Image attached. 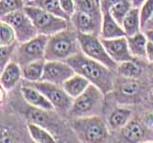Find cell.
<instances>
[{"label":"cell","mask_w":153,"mask_h":143,"mask_svg":"<svg viewBox=\"0 0 153 143\" xmlns=\"http://www.w3.org/2000/svg\"><path fill=\"white\" fill-rule=\"evenodd\" d=\"M142 27L149 22L153 16V0H146L140 7Z\"/></svg>","instance_id":"obj_31"},{"label":"cell","mask_w":153,"mask_h":143,"mask_svg":"<svg viewBox=\"0 0 153 143\" xmlns=\"http://www.w3.org/2000/svg\"><path fill=\"white\" fill-rule=\"evenodd\" d=\"M132 112L126 108H117L110 114L108 119L109 127L112 130H122L130 121Z\"/></svg>","instance_id":"obj_21"},{"label":"cell","mask_w":153,"mask_h":143,"mask_svg":"<svg viewBox=\"0 0 153 143\" xmlns=\"http://www.w3.org/2000/svg\"><path fill=\"white\" fill-rule=\"evenodd\" d=\"M21 94L26 102L32 107L38 108L44 111H52L55 109L53 104L48 100V98L43 94L40 91H38L33 86H24L21 88Z\"/></svg>","instance_id":"obj_13"},{"label":"cell","mask_w":153,"mask_h":143,"mask_svg":"<svg viewBox=\"0 0 153 143\" xmlns=\"http://www.w3.org/2000/svg\"><path fill=\"white\" fill-rule=\"evenodd\" d=\"M24 11L32 19L38 35L51 36L56 32L68 29L69 21L67 19L46 12L43 9L27 5L24 7Z\"/></svg>","instance_id":"obj_4"},{"label":"cell","mask_w":153,"mask_h":143,"mask_svg":"<svg viewBox=\"0 0 153 143\" xmlns=\"http://www.w3.org/2000/svg\"><path fill=\"white\" fill-rule=\"evenodd\" d=\"M16 39V35L13 29L4 21H0V46H8L14 44Z\"/></svg>","instance_id":"obj_27"},{"label":"cell","mask_w":153,"mask_h":143,"mask_svg":"<svg viewBox=\"0 0 153 143\" xmlns=\"http://www.w3.org/2000/svg\"><path fill=\"white\" fill-rule=\"evenodd\" d=\"M145 135L146 128L143 124L137 119L130 120L122 129V136L130 142H137L143 139Z\"/></svg>","instance_id":"obj_18"},{"label":"cell","mask_w":153,"mask_h":143,"mask_svg":"<svg viewBox=\"0 0 153 143\" xmlns=\"http://www.w3.org/2000/svg\"><path fill=\"white\" fill-rule=\"evenodd\" d=\"M128 47L133 57L143 58L146 57V45H147V38L145 33L138 32L136 35L131 36H126Z\"/></svg>","instance_id":"obj_19"},{"label":"cell","mask_w":153,"mask_h":143,"mask_svg":"<svg viewBox=\"0 0 153 143\" xmlns=\"http://www.w3.org/2000/svg\"><path fill=\"white\" fill-rule=\"evenodd\" d=\"M16 43L8 46H0V69L1 71L11 62V58L16 52Z\"/></svg>","instance_id":"obj_30"},{"label":"cell","mask_w":153,"mask_h":143,"mask_svg":"<svg viewBox=\"0 0 153 143\" xmlns=\"http://www.w3.org/2000/svg\"><path fill=\"white\" fill-rule=\"evenodd\" d=\"M76 74L87 78L103 94L111 92L115 86V76L108 67L86 56L82 52H78L66 60Z\"/></svg>","instance_id":"obj_1"},{"label":"cell","mask_w":153,"mask_h":143,"mask_svg":"<svg viewBox=\"0 0 153 143\" xmlns=\"http://www.w3.org/2000/svg\"><path fill=\"white\" fill-rule=\"evenodd\" d=\"M45 59L36 60L21 67L22 76L30 82H37L41 81L45 67Z\"/></svg>","instance_id":"obj_20"},{"label":"cell","mask_w":153,"mask_h":143,"mask_svg":"<svg viewBox=\"0 0 153 143\" xmlns=\"http://www.w3.org/2000/svg\"><path fill=\"white\" fill-rule=\"evenodd\" d=\"M78 11L89 14L96 20L102 23V12L100 9V0H75Z\"/></svg>","instance_id":"obj_22"},{"label":"cell","mask_w":153,"mask_h":143,"mask_svg":"<svg viewBox=\"0 0 153 143\" xmlns=\"http://www.w3.org/2000/svg\"><path fill=\"white\" fill-rule=\"evenodd\" d=\"M121 1V0H100V9H102V12H109V10L112 8L117 2Z\"/></svg>","instance_id":"obj_33"},{"label":"cell","mask_w":153,"mask_h":143,"mask_svg":"<svg viewBox=\"0 0 153 143\" xmlns=\"http://www.w3.org/2000/svg\"><path fill=\"white\" fill-rule=\"evenodd\" d=\"M90 81L85 78L84 76L79 74H75L72 75L69 79H67L65 82L62 84V87L65 90V92L68 94L70 97L75 99L80 95L84 91L88 88L90 85Z\"/></svg>","instance_id":"obj_16"},{"label":"cell","mask_w":153,"mask_h":143,"mask_svg":"<svg viewBox=\"0 0 153 143\" xmlns=\"http://www.w3.org/2000/svg\"><path fill=\"white\" fill-rule=\"evenodd\" d=\"M145 35H146V38H147V40L153 43V29H150V30H147V31L145 32Z\"/></svg>","instance_id":"obj_36"},{"label":"cell","mask_w":153,"mask_h":143,"mask_svg":"<svg viewBox=\"0 0 153 143\" xmlns=\"http://www.w3.org/2000/svg\"><path fill=\"white\" fill-rule=\"evenodd\" d=\"M71 21L78 32L96 35L100 33V25L102 23L96 20L89 14L76 10V13L71 17Z\"/></svg>","instance_id":"obj_12"},{"label":"cell","mask_w":153,"mask_h":143,"mask_svg":"<svg viewBox=\"0 0 153 143\" xmlns=\"http://www.w3.org/2000/svg\"><path fill=\"white\" fill-rule=\"evenodd\" d=\"M29 5L43 9V10H45L46 12H49L53 14H56L57 16L65 18L68 21H70V18L66 15L63 11H62L59 0H36V1L30 2Z\"/></svg>","instance_id":"obj_24"},{"label":"cell","mask_w":153,"mask_h":143,"mask_svg":"<svg viewBox=\"0 0 153 143\" xmlns=\"http://www.w3.org/2000/svg\"><path fill=\"white\" fill-rule=\"evenodd\" d=\"M145 1H146V0H130L132 6L134 8H140Z\"/></svg>","instance_id":"obj_35"},{"label":"cell","mask_w":153,"mask_h":143,"mask_svg":"<svg viewBox=\"0 0 153 143\" xmlns=\"http://www.w3.org/2000/svg\"><path fill=\"white\" fill-rule=\"evenodd\" d=\"M72 128L81 142H102L108 136V129L98 114L75 118L72 122Z\"/></svg>","instance_id":"obj_3"},{"label":"cell","mask_w":153,"mask_h":143,"mask_svg":"<svg viewBox=\"0 0 153 143\" xmlns=\"http://www.w3.org/2000/svg\"><path fill=\"white\" fill-rule=\"evenodd\" d=\"M122 27L126 36H131L140 32L142 28L140 8H132L123 18Z\"/></svg>","instance_id":"obj_17"},{"label":"cell","mask_w":153,"mask_h":143,"mask_svg":"<svg viewBox=\"0 0 153 143\" xmlns=\"http://www.w3.org/2000/svg\"><path fill=\"white\" fill-rule=\"evenodd\" d=\"M59 3L62 11L65 13V14L71 20V17L73 16V14L76 11L75 0H59Z\"/></svg>","instance_id":"obj_32"},{"label":"cell","mask_w":153,"mask_h":143,"mask_svg":"<svg viewBox=\"0 0 153 143\" xmlns=\"http://www.w3.org/2000/svg\"><path fill=\"white\" fill-rule=\"evenodd\" d=\"M24 0H0V16L23 10Z\"/></svg>","instance_id":"obj_28"},{"label":"cell","mask_w":153,"mask_h":143,"mask_svg":"<svg viewBox=\"0 0 153 143\" xmlns=\"http://www.w3.org/2000/svg\"><path fill=\"white\" fill-rule=\"evenodd\" d=\"M29 1H30V2H32V1H36V0H29Z\"/></svg>","instance_id":"obj_37"},{"label":"cell","mask_w":153,"mask_h":143,"mask_svg":"<svg viewBox=\"0 0 153 143\" xmlns=\"http://www.w3.org/2000/svg\"><path fill=\"white\" fill-rule=\"evenodd\" d=\"M27 129L32 137V139L36 143H55L56 142L55 137L51 135L49 131H47L46 129L41 125H38L36 123L30 121L27 124Z\"/></svg>","instance_id":"obj_23"},{"label":"cell","mask_w":153,"mask_h":143,"mask_svg":"<svg viewBox=\"0 0 153 143\" xmlns=\"http://www.w3.org/2000/svg\"><path fill=\"white\" fill-rule=\"evenodd\" d=\"M81 52L78 32L66 29L49 36L45 51V60L66 61Z\"/></svg>","instance_id":"obj_2"},{"label":"cell","mask_w":153,"mask_h":143,"mask_svg":"<svg viewBox=\"0 0 153 143\" xmlns=\"http://www.w3.org/2000/svg\"><path fill=\"white\" fill-rule=\"evenodd\" d=\"M75 74V70L67 61L46 60L41 80L62 86L67 79Z\"/></svg>","instance_id":"obj_10"},{"label":"cell","mask_w":153,"mask_h":143,"mask_svg":"<svg viewBox=\"0 0 153 143\" xmlns=\"http://www.w3.org/2000/svg\"><path fill=\"white\" fill-rule=\"evenodd\" d=\"M100 40H102V43L103 44L106 52H108L109 56L117 64L122 63V62L124 61L133 60L134 57L132 56L130 50H129L126 36L112 38V39L100 38Z\"/></svg>","instance_id":"obj_11"},{"label":"cell","mask_w":153,"mask_h":143,"mask_svg":"<svg viewBox=\"0 0 153 143\" xmlns=\"http://www.w3.org/2000/svg\"><path fill=\"white\" fill-rule=\"evenodd\" d=\"M0 20L8 23L13 29L19 43L26 42L38 35L32 19L24 11V9L5 14L1 16Z\"/></svg>","instance_id":"obj_8"},{"label":"cell","mask_w":153,"mask_h":143,"mask_svg":"<svg viewBox=\"0 0 153 143\" xmlns=\"http://www.w3.org/2000/svg\"><path fill=\"white\" fill-rule=\"evenodd\" d=\"M22 76V69L21 66L16 61H12L1 71V77H0V83L1 88L6 90L7 92L14 88L18 81Z\"/></svg>","instance_id":"obj_15"},{"label":"cell","mask_w":153,"mask_h":143,"mask_svg":"<svg viewBox=\"0 0 153 143\" xmlns=\"http://www.w3.org/2000/svg\"><path fill=\"white\" fill-rule=\"evenodd\" d=\"M49 36L37 35L26 42L20 43L14 52V60L21 67L31 62L45 59V51Z\"/></svg>","instance_id":"obj_7"},{"label":"cell","mask_w":153,"mask_h":143,"mask_svg":"<svg viewBox=\"0 0 153 143\" xmlns=\"http://www.w3.org/2000/svg\"><path fill=\"white\" fill-rule=\"evenodd\" d=\"M102 91L95 85L90 84L82 94L74 99L69 114L75 118L97 116L102 109Z\"/></svg>","instance_id":"obj_5"},{"label":"cell","mask_w":153,"mask_h":143,"mask_svg":"<svg viewBox=\"0 0 153 143\" xmlns=\"http://www.w3.org/2000/svg\"><path fill=\"white\" fill-rule=\"evenodd\" d=\"M78 39L80 50L86 56L100 62L110 70L117 71L118 64L109 56L100 38H98L96 35L78 32Z\"/></svg>","instance_id":"obj_6"},{"label":"cell","mask_w":153,"mask_h":143,"mask_svg":"<svg viewBox=\"0 0 153 143\" xmlns=\"http://www.w3.org/2000/svg\"><path fill=\"white\" fill-rule=\"evenodd\" d=\"M152 17H153V16H152Z\"/></svg>","instance_id":"obj_38"},{"label":"cell","mask_w":153,"mask_h":143,"mask_svg":"<svg viewBox=\"0 0 153 143\" xmlns=\"http://www.w3.org/2000/svg\"><path fill=\"white\" fill-rule=\"evenodd\" d=\"M118 73L126 78H137L142 73L140 66L136 64L133 60L124 61L119 63L117 67Z\"/></svg>","instance_id":"obj_25"},{"label":"cell","mask_w":153,"mask_h":143,"mask_svg":"<svg viewBox=\"0 0 153 143\" xmlns=\"http://www.w3.org/2000/svg\"><path fill=\"white\" fill-rule=\"evenodd\" d=\"M126 36L121 24H119L109 12L102 13V25H100V38L112 39Z\"/></svg>","instance_id":"obj_14"},{"label":"cell","mask_w":153,"mask_h":143,"mask_svg":"<svg viewBox=\"0 0 153 143\" xmlns=\"http://www.w3.org/2000/svg\"><path fill=\"white\" fill-rule=\"evenodd\" d=\"M140 90V84L133 78H127L126 81L120 85V93L124 97H132L136 95Z\"/></svg>","instance_id":"obj_29"},{"label":"cell","mask_w":153,"mask_h":143,"mask_svg":"<svg viewBox=\"0 0 153 143\" xmlns=\"http://www.w3.org/2000/svg\"><path fill=\"white\" fill-rule=\"evenodd\" d=\"M32 86L40 91L57 111L61 113L70 111L74 99L65 92L62 86L42 80L33 82Z\"/></svg>","instance_id":"obj_9"},{"label":"cell","mask_w":153,"mask_h":143,"mask_svg":"<svg viewBox=\"0 0 153 143\" xmlns=\"http://www.w3.org/2000/svg\"><path fill=\"white\" fill-rule=\"evenodd\" d=\"M146 58L149 62L153 63V43L148 40L146 45Z\"/></svg>","instance_id":"obj_34"},{"label":"cell","mask_w":153,"mask_h":143,"mask_svg":"<svg viewBox=\"0 0 153 143\" xmlns=\"http://www.w3.org/2000/svg\"><path fill=\"white\" fill-rule=\"evenodd\" d=\"M133 8L130 0H121L112 6V8L109 10L110 14L113 16V18L119 24H121L123 21V18L126 17L127 13Z\"/></svg>","instance_id":"obj_26"}]
</instances>
